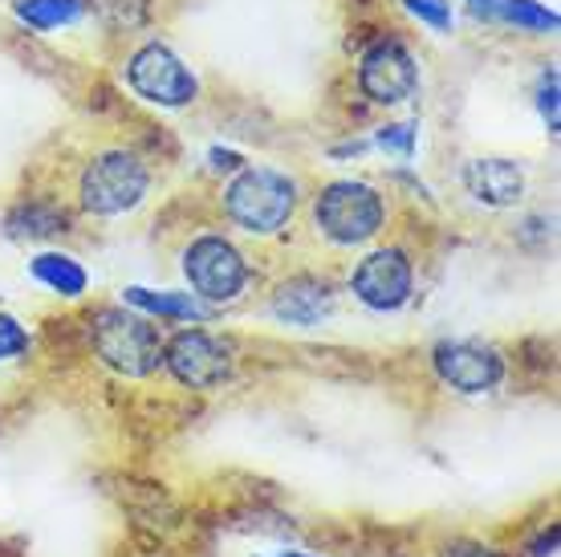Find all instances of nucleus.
Masks as SVG:
<instances>
[{
	"mask_svg": "<svg viewBox=\"0 0 561 557\" xmlns=\"http://www.w3.org/2000/svg\"><path fill=\"white\" fill-rule=\"evenodd\" d=\"M472 13L517 25L525 33H553L558 29V13L546 9L541 0H472Z\"/></svg>",
	"mask_w": 561,
	"mask_h": 557,
	"instance_id": "obj_15",
	"label": "nucleus"
},
{
	"mask_svg": "<svg viewBox=\"0 0 561 557\" xmlns=\"http://www.w3.org/2000/svg\"><path fill=\"white\" fill-rule=\"evenodd\" d=\"M382 220H387V200L363 180L325 183L318 200H313L318 232L325 240L342 245V249H354V245H366L370 237H379Z\"/></svg>",
	"mask_w": 561,
	"mask_h": 557,
	"instance_id": "obj_3",
	"label": "nucleus"
},
{
	"mask_svg": "<svg viewBox=\"0 0 561 557\" xmlns=\"http://www.w3.org/2000/svg\"><path fill=\"white\" fill-rule=\"evenodd\" d=\"M294 208L297 183L277 168H240L225 187V216L249 237H277Z\"/></svg>",
	"mask_w": 561,
	"mask_h": 557,
	"instance_id": "obj_2",
	"label": "nucleus"
},
{
	"mask_svg": "<svg viewBox=\"0 0 561 557\" xmlns=\"http://www.w3.org/2000/svg\"><path fill=\"white\" fill-rule=\"evenodd\" d=\"M537 111H541V118H546L549 135H558V73L549 70L546 78H541V86H537Z\"/></svg>",
	"mask_w": 561,
	"mask_h": 557,
	"instance_id": "obj_21",
	"label": "nucleus"
},
{
	"mask_svg": "<svg viewBox=\"0 0 561 557\" xmlns=\"http://www.w3.org/2000/svg\"><path fill=\"white\" fill-rule=\"evenodd\" d=\"M123 306L139 309L147 318H168V321H208L211 306L199 302L196 293L180 289H142V285H127L123 289Z\"/></svg>",
	"mask_w": 561,
	"mask_h": 557,
	"instance_id": "obj_13",
	"label": "nucleus"
},
{
	"mask_svg": "<svg viewBox=\"0 0 561 557\" xmlns=\"http://www.w3.org/2000/svg\"><path fill=\"white\" fill-rule=\"evenodd\" d=\"M151 187V171L135 151H102L85 163L82 180H78V195L82 208L90 216H123V212L139 208L142 195Z\"/></svg>",
	"mask_w": 561,
	"mask_h": 557,
	"instance_id": "obj_4",
	"label": "nucleus"
},
{
	"mask_svg": "<svg viewBox=\"0 0 561 557\" xmlns=\"http://www.w3.org/2000/svg\"><path fill=\"white\" fill-rule=\"evenodd\" d=\"M337 293L325 277H313V273H297V277L280 281L273 297H268V309L273 318L285 321V326H318L334 314Z\"/></svg>",
	"mask_w": 561,
	"mask_h": 557,
	"instance_id": "obj_11",
	"label": "nucleus"
},
{
	"mask_svg": "<svg viewBox=\"0 0 561 557\" xmlns=\"http://www.w3.org/2000/svg\"><path fill=\"white\" fill-rule=\"evenodd\" d=\"M90 346L102 363L127 378H147L163 366V334L147 314L106 306L90 318Z\"/></svg>",
	"mask_w": 561,
	"mask_h": 557,
	"instance_id": "obj_1",
	"label": "nucleus"
},
{
	"mask_svg": "<svg viewBox=\"0 0 561 557\" xmlns=\"http://www.w3.org/2000/svg\"><path fill=\"white\" fill-rule=\"evenodd\" d=\"M28 350V330L13 314H0V363H9V359H21Z\"/></svg>",
	"mask_w": 561,
	"mask_h": 557,
	"instance_id": "obj_20",
	"label": "nucleus"
},
{
	"mask_svg": "<svg viewBox=\"0 0 561 557\" xmlns=\"http://www.w3.org/2000/svg\"><path fill=\"white\" fill-rule=\"evenodd\" d=\"M13 232L16 237H54L66 228V212L45 208V204H25V208L13 212Z\"/></svg>",
	"mask_w": 561,
	"mask_h": 557,
	"instance_id": "obj_17",
	"label": "nucleus"
},
{
	"mask_svg": "<svg viewBox=\"0 0 561 557\" xmlns=\"http://www.w3.org/2000/svg\"><path fill=\"white\" fill-rule=\"evenodd\" d=\"M435 378L460 395H489L505 383V354L477 338H444L432 350Z\"/></svg>",
	"mask_w": 561,
	"mask_h": 557,
	"instance_id": "obj_7",
	"label": "nucleus"
},
{
	"mask_svg": "<svg viewBox=\"0 0 561 557\" xmlns=\"http://www.w3.org/2000/svg\"><path fill=\"white\" fill-rule=\"evenodd\" d=\"M463 187L484 208H513L525 195V171L513 159H472L463 168Z\"/></svg>",
	"mask_w": 561,
	"mask_h": 557,
	"instance_id": "obj_12",
	"label": "nucleus"
},
{
	"mask_svg": "<svg viewBox=\"0 0 561 557\" xmlns=\"http://www.w3.org/2000/svg\"><path fill=\"white\" fill-rule=\"evenodd\" d=\"M163 366L183 387L211 390L232 378V346L208 330H180L171 342H163Z\"/></svg>",
	"mask_w": 561,
	"mask_h": 557,
	"instance_id": "obj_9",
	"label": "nucleus"
},
{
	"mask_svg": "<svg viewBox=\"0 0 561 557\" xmlns=\"http://www.w3.org/2000/svg\"><path fill=\"white\" fill-rule=\"evenodd\" d=\"M375 147H382L387 155H399V159H411L415 155V123H391L375 135Z\"/></svg>",
	"mask_w": 561,
	"mask_h": 557,
	"instance_id": "obj_18",
	"label": "nucleus"
},
{
	"mask_svg": "<svg viewBox=\"0 0 561 557\" xmlns=\"http://www.w3.org/2000/svg\"><path fill=\"white\" fill-rule=\"evenodd\" d=\"M358 90L375 106L411 102L415 90H420V61L399 37H379L358 61Z\"/></svg>",
	"mask_w": 561,
	"mask_h": 557,
	"instance_id": "obj_8",
	"label": "nucleus"
},
{
	"mask_svg": "<svg viewBox=\"0 0 561 557\" xmlns=\"http://www.w3.org/2000/svg\"><path fill=\"white\" fill-rule=\"evenodd\" d=\"M261 557H322V554H306V549H277V554H261Z\"/></svg>",
	"mask_w": 561,
	"mask_h": 557,
	"instance_id": "obj_24",
	"label": "nucleus"
},
{
	"mask_svg": "<svg viewBox=\"0 0 561 557\" xmlns=\"http://www.w3.org/2000/svg\"><path fill=\"white\" fill-rule=\"evenodd\" d=\"M351 289L366 309L375 314H394L411 302L415 289V265L403 249H375L370 257L358 261V269L351 273Z\"/></svg>",
	"mask_w": 561,
	"mask_h": 557,
	"instance_id": "obj_10",
	"label": "nucleus"
},
{
	"mask_svg": "<svg viewBox=\"0 0 561 557\" xmlns=\"http://www.w3.org/2000/svg\"><path fill=\"white\" fill-rule=\"evenodd\" d=\"M208 159H211V171H240V168H244V155L225 151V147H216Z\"/></svg>",
	"mask_w": 561,
	"mask_h": 557,
	"instance_id": "obj_23",
	"label": "nucleus"
},
{
	"mask_svg": "<svg viewBox=\"0 0 561 557\" xmlns=\"http://www.w3.org/2000/svg\"><path fill=\"white\" fill-rule=\"evenodd\" d=\"M408 4V13L423 25L439 29V33H448L451 29V0H403Z\"/></svg>",
	"mask_w": 561,
	"mask_h": 557,
	"instance_id": "obj_19",
	"label": "nucleus"
},
{
	"mask_svg": "<svg viewBox=\"0 0 561 557\" xmlns=\"http://www.w3.org/2000/svg\"><path fill=\"white\" fill-rule=\"evenodd\" d=\"M28 273L57 297H82L90 289V273L82 269V261H73L70 252H37L28 261Z\"/></svg>",
	"mask_w": 561,
	"mask_h": 557,
	"instance_id": "obj_14",
	"label": "nucleus"
},
{
	"mask_svg": "<svg viewBox=\"0 0 561 557\" xmlns=\"http://www.w3.org/2000/svg\"><path fill=\"white\" fill-rule=\"evenodd\" d=\"M439 557H501V554L489 549V545H480V542H451Z\"/></svg>",
	"mask_w": 561,
	"mask_h": 557,
	"instance_id": "obj_22",
	"label": "nucleus"
},
{
	"mask_svg": "<svg viewBox=\"0 0 561 557\" xmlns=\"http://www.w3.org/2000/svg\"><path fill=\"white\" fill-rule=\"evenodd\" d=\"M183 277L199 302L208 306H228L237 302L249 285V261L244 252L220 232H204L183 249Z\"/></svg>",
	"mask_w": 561,
	"mask_h": 557,
	"instance_id": "obj_5",
	"label": "nucleus"
},
{
	"mask_svg": "<svg viewBox=\"0 0 561 557\" xmlns=\"http://www.w3.org/2000/svg\"><path fill=\"white\" fill-rule=\"evenodd\" d=\"M16 16L37 33H54L82 16V0H16Z\"/></svg>",
	"mask_w": 561,
	"mask_h": 557,
	"instance_id": "obj_16",
	"label": "nucleus"
},
{
	"mask_svg": "<svg viewBox=\"0 0 561 557\" xmlns=\"http://www.w3.org/2000/svg\"><path fill=\"white\" fill-rule=\"evenodd\" d=\"M127 82L142 102L168 106V111L192 106L199 94V82H196V73H192V66L163 42H147L142 49H135V57L127 61Z\"/></svg>",
	"mask_w": 561,
	"mask_h": 557,
	"instance_id": "obj_6",
	"label": "nucleus"
}]
</instances>
